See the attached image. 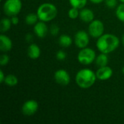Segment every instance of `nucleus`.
I'll return each instance as SVG.
<instances>
[{
    "mask_svg": "<svg viewBox=\"0 0 124 124\" xmlns=\"http://www.w3.org/2000/svg\"><path fill=\"white\" fill-rule=\"evenodd\" d=\"M120 44L118 37L114 34L105 33L97 39V48L101 53L109 54L118 49Z\"/></svg>",
    "mask_w": 124,
    "mask_h": 124,
    "instance_id": "nucleus-1",
    "label": "nucleus"
},
{
    "mask_svg": "<svg viewBox=\"0 0 124 124\" xmlns=\"http://www.w3.org/2000/svg\"><path fill=\"white\" fill-rule=\"evenodd\" d=\"M96 80V73L89 68H83L80 70L76 76V82L81 89L90 88L94 84Z\"/></svg>",
    "mask_w": 124,
    "mask_h": 124,
    "instance_id": "nucleus-2",
    "label": "nucleus"
},
{
    "mask_svg": "<svg viewBox=\"0 0 124 124\" xmlns=\"http://www.w3.org/2000/svg\"><path fill=\"white\" fill-rule=\"evenodd\" d=\"M36 14L39 20L47 23L57 17V9L52 3H44L38 7Z\"/></svg>",
    "mask_w": 124,
    "mask_h": 124,
    "instance_id": "nucleus-3",
    "label": "nucleus"
},
{
    "mask_svg": "<svg viewBox=\"0 0 124 124\" xmlns=\"http://www.w3.org/2000/svg\"><path fill=\"white\" fill-rule=\"evenodd\" d=\"M22 6L21 0H6L3 4V10L6 15L12 17L20 13Z\"/></svg>",
    "mask_w": 124,
    "mask_h": 124,
    "instance_id": "nucleus-4",
    "label": "nucleus"
},
{
    "mask_svg": "<svg viewBox=\"0 0 124 124\" xmlns=\"http://www.w3.org/2000/svg\"><path fill=\"white\" fill-rule=\"evenodd\" d=\"M96 57H97L96 53L92 49L85 47L81 49V50L78 54L77 59L81 64L87 65H90L94 61H95Z\"/></svg>",
    "mask_w": 124,
    "mask_h": 124,
    "instance_id": "nucleus-5",
    "label": "nucleus"
},
{
    "mask_svg": "<svg viewBox=\"0 0 124 124\" xmlns=\"http://www.w3.org/2000/svg\"><path fill=\"white\" fill-rule=\"evenodd\" d=\"M105 26L103 23L100 20H94L91 23H89V25L88 28L89 34L94 38L98 39L102 35L104 34Z\"/></svg>",
    "mask_w": 124,
    "mask_h": 124,
    "instance_id": "nucleus-6",
    "label": "nucleus"
},
{
    "mask_svg": "<svg viewBox=\"0 0 124 124\" xmlns=\"http://www.w3.org/2000/svg\"><path fill=\"white\" fill-rule=\"evenodd\" d=\"M74 43L79 49L87 47L89 43V36L85 31H78L74 36Z\"/></svg>",
    "mask_w": 124,
    "mask_h": 124,
    "instance_id": "nucleus-7",
    "label": "nucleus"
},
{
    "mask_svg": "<svg viewBox=\"0 0 124 124\" xmlns=\"http://www.w3.org/2000/svg\"><path fill=\"white\" fill-rule=\"evenodd\" d=\"M39 109V104L34 100L25 101L22 106V113L28 116L34 115Z\"/></svg>",
    "mask_w": 124,
    "mask_h": 124,
    "instance_id": "nucleus-8",
    "label": "nucleus"
},
{
    "mask_svg": "<svg viewBox=\"0 0 124 124\" xmlns=\"http://www.w3.org/2000/svg\"><path fill=\"white\" fill-rule=\"evenodd\" d=\"M55 81L61 86H68L70 81V77L67 70L64 69L57 70L54 75Z\"/></svg>",
    "mask_w": 124,
    "mask_h": 124,
    "instance_id": "nucleus-9",
    "label": "nucleus"
},
{
    "mask_svg": "<svg viewBox=\"0 0 124 124\" xmlns=\"http://www.w3.org/2000/svg\"><path fill=\"white\" fill-rule=\"evenodd\" d=\"M95 73L97 79L100 81H106L112 77L113 71L110 67L106 65L103 67H100Z\"/></svg>",
    "mask_w": 124,
    "mask_h": 124,
    "instance_id": "nucleus-10",
    "label": "nucleus"
},
{
    "mask_svg": "<svg viewBox=\"0 0 124 124\" xmlns=\"http://www.w3.org/2000/svg\"><path fill=\"white\" fill-rule=\"evenodd\" d=\"M33 31H34L35 34L40 39L44 38L49 31L48 27H47L46 23L44 21H41V20L39 22H37L34 25Z\"/></svg>",
    "mask_w": 124,
    "mask_h": 124,
    "instance_id": "nucleus-11",
    "label": "nucleus"
},
{
    "mask_svg": "<svg viewBox=\"0 0 124 124\" xmlns=\"http://www.w3.org/2000/svg\"><path fill=\"white\" fill-rule=\"evenodd\" d=\"M12 48V40L1 33L0 35V50L1 52H9Z\"/></svg>",
    "mask_w": 124,
    "mask_h": 124,
    "instance_id": "nucleus-12",
    "label": "nucleus"
},
{
    "mask_svg": "<svg viewBox=\"0 0 124 124\" xmlns=\"http://www.w3.org/2000/svg\"><path fill=\"white\" fill-rule=\"evenodd\" d=\"M79 17L84 23H91L94 20V15L92 9L88 8H82L79 12Z\"/></svg>",
    "mask_w": 124,
    "mask_h": 124,
    "instance_id": "nucleus-13",
    "label": "nucleus"
},
{
    "mask_svg": "<svg viewBox=\"0 0 124 124\" xmlns=\"http://www.w3.org/2000/svg\"><path fill=\"white\" fill-rule=\"evenodd\" d=\"M28 55L31 59H38L41 55L40 47L36 44H31L28 48Z\"/></svg>",
    "mask_w": 124,
    "mask_h": 124,
    "instance_id": "nucleus-14",
    "label": "nucleus"
},
{
    "mask_svg": "<svg viewBox=\"0 0 124 124\" xmlns=\"http://www.w3.org/2000/svg\"><path fill=\"white\" fill-rule=\"evenodd\" d=\"M95 63L96 65L100 68V67H103L108 65V57L107 54L105 53H101L98 56L96 57L95 59Z\"/></svg>",
    "mask_w": 124,
    "mask_h": 124,
    "instance_id": "nucleus-15",
    "label": "nucleus"
},
{
    "mask_svg": "<svg viewBox=\"0 0 124 124\" xmlns=\"http://www.w3.org/2000/svg\"><path fill=\"white\" fill-rule=\"evenodd\" d=\"M58 41H59V44L61 46L65 47V48L70 46L72 44V43H73V40L70 38V36H68V35H66V34L61 35L59 37Z\"/></svg>",
    "mask_w": 124,
    "mask_h": 124,
    "instance_id": "nucleus-16",
    "label": "nucleus"
},
{
    "mask_svg": "<svg viewBox=\"0 0 124 124\" xmlns=\"http://www.w3.org/2000/svg\"><path fill=\"white\" fill-rule=\"evenodd\" d=\"M12 24V23L11 19L3 18L1 20V24H0V30H1V33H6L7 31H8L10 29Z\"/></svg>",
    "mask_w": 124,
    "mask_h": 124,
    "instance_id": "nucleus-17",
    "label": "nucleus"
},
{
    "mask_svg": "<svg viewBox=\"0 0 124 124\" xmlns=\"http://www.w3.org/2000/svg\"><path fill=\"white\" fill-rule=\"evenodd\" d=\"M4 83L9 86H15L17 84L18 79L16 76L13 74H9L6 76Z\"/></svg>",
    "mask_w": 124,
    "mask_h": 124,
    "instance_id": "nucleus-18",
    "label": "nucleus"
},
{
    "mask_svg": "<svg viewBox=\"0 0 124 124\" xmlns=\"http://www.w3.org/2000/svg\"><path fill=\"white\" fill-rule=\"evenodd\" d=\"M39 17L37 15V14L35 13H29L26 15L25 21L27 25H35L37 22H38Z\"/></svg>",
    "mask_w": 124,
    "mask_h": 124,
    "instance_id": "nucleus-19",
    "label": "nucleus"
},
{
    "mask_svg": "<svg viewBox=\"0 0 124 124\" xmlns=\"http://www.w3.org/2000/svg\"><path fill=\"white\" fill-rule=\"evenodd\" d=\"M69 2L72 7L80 9L85 7L87 3V0H69Z\"/></svg>",
    "mask_w": 124,
    "mask_h": 124,
    "instance_id": "nucleus-20",
    "label": "nucleus"
},
{
    "mask_svg": "<svg viewBox=\"0 0 124 124\" xmlns=\"http://www.w3.org/2000/svg\"><path fill=\"white\" fill-rule=\"evenodd\" d=\"M116 15L117 18L124 23V3H121L120 5H118L116 10Z\"/></svg>",
    "mask_w": 124,
    "mask_h": 124,
    "instance_id": "nucleus-21",
    "label": "nucleus"
},
{
    "mask_svg": "<svg viewBox=\"0 0 124 124\" xmlns=\"http://www.w3.org/2000/svg\"><path fill=\"white\" fill-rule=\"evenodd\" d=\"M79 12H80V11L78 10V9L75 8V7H72L71 9H70L68 10V15L70 19H76L78 17H79Z\"/></svg>",
    "mask_w": 124,
    "mask_h": 124,
    "instance_id": "nucleus-22",
    "label": "nucleus"
},
{
    "mask_svg": "<svg viewBox=\"0 0 124 124\" xmlns=\"http://www.w3.org/2000/svg\"><path fill=\"white\" fill-rule=\"evenodd\" d=\"M106 6L110 9H114L118 5L117 0H105Z\"/></svg>",
    "mask_w": 124,
    "mask_h": 124,
    "instance_id": "nucleus-23",
    "label": "nucleus"
},
{
    "mask_svg": "<svg viewBox=\"0 0 124 124\" xmlns=\"http://www.w3.org/2000/svg\"><path fill=\"white\" fill-rule=\"evenodd\" d=\"M9 61V57L7 54H4L0 57V65L1 66H4L7 65Z\"/></svg>",
    "mask_w": 124,
    "mask_h": 124,
    "instance_id": "nucleus-24",
    "label": "nucleus"
},
{
    "mask_svg": "<svg viewBox=\"0 0 124 124\" xmlns=\"http://www.w3.org/2000/svg\"><path fill=\"white\" fill-rule=\"evenodd\" d=\"M66 56H67L66 53L62 50H59L56 53V58L60 61H62V60H65Z\"/></svg>",
    "mask_w": 124,
    "mask_h": 124,
    "instance_id": "nucleus-25",
    "label": "nucleus"
},
{
    "mask_svg": "<svg viewBox=\"0 0 124 124\" xmlns=\"http://www.w3.org/2000/svg\"><path fill=\"white\" fill-rule=\"evenodd\" d=\"M60 32V28L57 25H52L49 28V33L52 36H57Z\"/></svg>",
    "mask_w": 124,
    "mask_h": 124,
    "instance_id": "nucleus-26",
    "label": "nucleus"
},
{
    "mask_svg": "<svg viewBox=\"0 0 124 124\" xmlns=\"http://www.w3.org/2000/svg\"><path fill=\"white\" fill-rule=\"evenodd\" d=\"M11 21L13 25H17L19 23V18L17 15L12 16V17H11Z\"/></svg>",
    "mask_w": 124,
    "mask_h": 124,
    "instance_id": "nucleus-27",
    "label": "nucleus"
},
{
    "mask_svg": "<svg viewBox=\"0 0 124 124\" xmlns=\"http://www.w3.org/2000/svg\"><path fill=\"white\" fill-rule=\"evenodd\" d=\"M5 77H6V76H4L3 71L1 70H0V82H1V83H4V82Z\"/></svg>",
    "mask_w": 124,
    "mask_h": 124,
    "instance_id": "nucleus-28",
    "label": "nucleus"
},
{
    "mask_svg": "<svg viewBox=\"0 0 124 124\" xmlns=\"http://www.w3.org/2000/svg\"><path fill=\"white\" fill-rule=\"evenodd\" d=\"M25 40L28 42H31L33 40V36L31 34V33H28L26 36H25Z\"/></svg>",
    "mask_w": 124,
    "mask_h": 124,
    "instance_id": "nucleus-29",
    "label": "nucleus"
},
{
    "mask_svg": "<svg viewBox=\"0 0 124 124\" xmlns=\"http://www.w3.org/2000/svg\"><path fill=\"white\" fill-rule=\"evenodd\" d=\"M93 4H100L102 2H103L105 0H89Z\"/></svg>",
    "mask_w": 124,
    "mask_h": 124,
    "instance_id": "nucleus-30",
    "label": "nucleus"
},
{
    "mask_svg": "<svg viewBox=\"0 0 124 124\" xmlns=\"http://www.w3.org/2000/svg\"><path fill=\"white\" fill-rule=\"evenodd\" d=\"M122 42H123V44H124V35H123V36H122Z\"/></svg>",
    "mask_w": 124,
    "mask_h": 124,
    "instance_id": "nucleus-31",
    "label": "nucleus"
},
{
    "mask_svg": "<svg viewBox=\"0 0 124 124\" xmlns=\"http://www.w3.org/2000/svg\"><path fill=\"white\" fill-rule=\"evenodd\" d=\"M122 73L124 74V66L123 67V68H122Z\"/></svg>",
    "mask_w": 124,
    "mask_h": 124,
    "instance_id": "nucleus-32",
    "label": "nucleus"
},
{
    "mask_svg": "<svg viewBox=\"0 0 124 124\" xmlns=\"http://www.w3.org/2000/svg\"><path fill=\"white\" fill-rule=\"evenodd\" d=\"M121 3H124V0H119Z\"/></svg>",
    "mask_w": 124,
    "mask_h": 124,
    "instance_id": "nucleus-33",
    "label": "nucleus"
},
{
    "mask_svg": "<svg viewBox=\"0 0 124 124\" xmlns=\"http://www.w3.org/2000/svg\"></svg>",
    "mask_w": 124,
    "mask_h": 124,
    "instance_id": "nucleus-34",
    "label": "nucleus"
}]
</instances>
